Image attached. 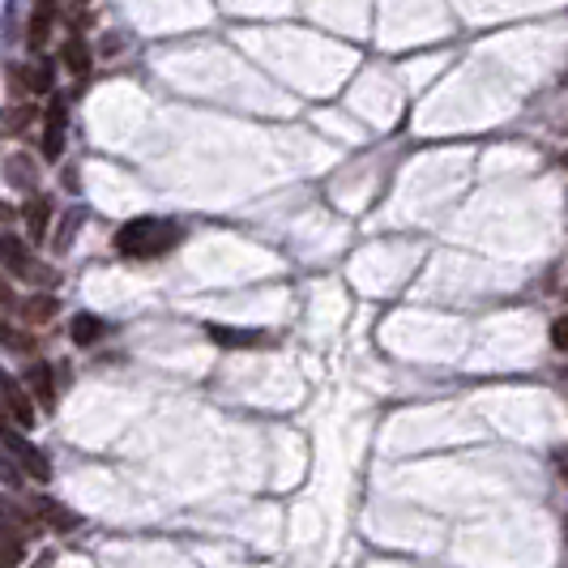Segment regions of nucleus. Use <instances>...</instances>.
Segmentation results:
<instances>
[{
    "mask_svg": "<svg viewBox=\"0 0 568 568\" xmlns=\"http://www.w3.org/2000/svg\"><path fill=\"white\" fill-rule=\"evenodd\" d=\"M0 347H4V351H18V355H31V351H35V338H31L26 329H18V325L0 321Z\"/></svg>",
    "mask_w": 568,
    "mask_h": 568,
    "instance_id": "9b49d317",
    "label": "nucleus"
},
{
    "mask_svg": "<svg viewBox=\"0 0 568 568\" xmlns=\"http://www.w3.org/2000/svg\"><path fill=\"white\" fill-rule=\"evenodd\" d=\"M0 406L13 414L18 428H35V402H31V389L22 380H13L9 372H0Z\"/></svg>",
    "mask_w": 568,
    "mask_h": 568,
    "instance_id": "20e7f679",
    "label": "nucleus"
},
{
    "mask_svg": "<svg viewBox=\"0 0 568 568\" xmlns=\"http://www.w3.org/2000/svg\"><path fill=\"white\" fill-rule=\"evenodd\" d=\"M4 171H9V184H18V189H35V162L26 159V155H13V159L4 162Z\"/></svg>",
    "mask_w": 568,
    "mask_h": 568,
    "instance_id": "ddd939ff",
    "label": "nucleus"
},
{
    "mask_svg": "<svg viewBox=\"0 0 568 568\" xmlns=\"http://www.w3.org/2000/svg\"><path fill=\"white\" fill-rule=\"evenodd\" d=\"M47 31H52V0H39L35 18H31V47H43L47 43Z\"/></svg>",
    "mask_w": 568,
    "mask_h": 568,
    "instance_id": "a211bd4d",
    "label": "nucleus"
},
{
    "mask_svg": "<svg viewBox=\"0 0 568 568\" xmlns=\"http://www.w3.org/2000/svg\"><path fill=\"white\" fill-rule=\"evenodd\" d=\"M22 214H26V231H31V240H43V236H47V218H52V205L43 202V197H31Z\"/></svg>",
    "mask_w": 568,
    "mask_h": 568,
    "instance_id": "9d476101",
    "label": "nucleus"
},
{
    "mask_svg": "<svg viewBox=\"0 0 568 568\" xmlns=\"http://www.w3.org/2000/svg\"><path fill=\"white\" fill-rule=\"evenodd\" d=\"M13 81L26 90H52V73L47 69H13Z\"/></svg>",
    "mask_w": 568,
    "mask_h": 568,
    "instance_id": "6ab92c4d",
    "label": "nucleus"
},
{
    "mask_svg": "<svg viewBox=\"0 0 568 568\" xmlns=\"http://www.w3.org/2000/svg\"><path fill=\"white\" fill-rule=\"evenodd\" d=\"M31 121H35V107H31V103H13V107L0 116V133H22Z\"/></svg>",
    "mask_w": 568,
    "mask_h": 568,
    "instance_id": "dca6fc26",
    "label": "nucleus"
},
{
    "mask_svg": "<svg viewBox=\"0 0 568 568\" xmlns=\"http://www.w3.org/2000/svg\"><path fill=\"white\" fill-rule=\"evenodd\" d=\"M180 243V227L167 223V218H133L116 231V248L124 257H137V261H150V257H162L167 248Z\"/></svg>",
    "mask_w": 568,
    "mask_h": 568,
    "instance_id": "f257e3e1",
    "label": "nucleus"
},
{
    "mask_svg": "<svg viewBox=\"0 0 568 568\" xmlns=\"http://www.w3.org/2000/svg\"><path fill=\"white\" fill-rule=\"evenodd\" d=\"M552 342H556V351H568V313L552 325Z\"/></svg>",
    "mask_w": 568,
    "mask_h": 568,
    "instance_id": "4be33fe9",
    "label": "nucleus"
},
{
    "mask_svg": "<svg viewBox=\"0 0 568 568\" xmlns=\"http://www.w3.org/2000/svg\"><path fill=\"white\" fill-rule=\"evenodd\" d=\"M560 475H565V479H568V457H565V462H560Z\"/></svg>",
    "mask_w": 568,
    "mask_h": 568,
    "instance_id": "393cba45",
    "label": "nucleus"
},
{
    "mask_svg": "<svg viewBox=\"0 0 568 568\" xmlns=\"http://www.w3.org/2000/svg\"><path fill=\"white\" fill-rule=\"evenodd\" d=\"M22 385L35 394V402H39L43 410L56 406V380H52V367L43 364V360H35V364L26 367V380H22Z\"/></svg>",
    "mask_w": 568,
    "mask_h": 568,
    "instance_id": "423d86ee",
    "label": "nucleus"
},
{
    "mask_svg": "<svg viewBox=\"0 0 568 568\" xmlns=\"http://www.w3.org/2000/svg\"><path fill=\"white\" fill-rule=\"evenodd\" d=\"M209 338L223 347H261L265 342V333H243V329H223V325H209Z\"/></svg>",
    "mask_w": 568,
    "mask_h": 568,
    "instance_id": "f8f14e48",
    "label": "nucleus"
},
{
    "mask_svg": "<svg viewBox=\"0 0 568 568\" xmlns=\"http://www.w3.org/2000/svg\"><path fill=\"white\" fill-rule=\"evenodd\" d=\"M13 308V286L0 279V313H9Z\"/></svg>",
    "mask_w": 568,
    "mask_h": 568,
    "instance_id": "5701e85b",
    "label": "nucleus"
},
{
    "mask_svg": "<svg viewBox=\"0 0 568 568\" xmlns=\"http://www.w3.org/2000/svg\"><path fill=\"white\" fill-rule=\"evenodd\" d=\"M99 338H103V321L90 317V313H78V317H73V342H78V347H90V342H99Z\"/></svg>",
    "mask_w": 568,
    "mask_h": 568,
    "instance_id": "4468645a",
    "label": "nucleus"
},
{
    "mask_svg": "<svg viewBox=\"0 0 568 568\" xmlns=\"http://www.w3.org/2000/svg\"><path fill=\"white\" fill-rule=\"evenodd\" d=\"M0 530H9V534H18V538H26V534H31V518H26V513H18L9 500H0Z\"/></svg>",
    "mask_w": 568,
    "mask_h": 568,
    "instance_id": "f3484780",
    "label": "nucleus"
},
{
    "mask_svg": "<svg viewBox=\"0 0 568 568\" xmlns=\"http://www.w3.org/2000/svg\"><path fill=\"white\" fill-rule=\"evenodd\" d=\"M31 513H35L47 530H56V534L78 530V513H69V509H65V504H56L52 496H31Z\"/></svg>",
    "mask_w": 568,
    "mask_h": 568,
    "instance_id": "39448f33",
    "label": "nucleus"
},
{
    "mask_svg": "<svg viewBox=\"0 0 568 568\" xmlns=\"http://www.w3.org/2000/svg\"><path fill=\"white\" fill-rule=\"evenodd\" d=\"M78 223H81V209H73V214L65 218L60 236H56V252H65V248H69V240H73V231H78Z\"/></svg>",
    "mask_w": 568,
    "mask_h": 568,
    "instance_id": "aec40b11",
    "label": "nucleus"
},
{
    "mask_svg": "<svg viewBox=\"0 0 568 568\" xmlns=\"http://www.w3.org/2000/svg\"><path fill=\"white\" fill-rule=\"evenodd\" d=\"M0 448L22 466V475H31L35 484H47L52 479V462H47V453L39 445H31L18 428H13V414L0 406Z\"/></svg>",
    "mask_w": 568,
    "mask_h": 568,
    "instance_id": "f03ea898",
    "label": "nucleus"
},
{
    "mask_svg": "<svg viewBox=\"0 0 568 568\" xmlns=\"http://www.w3.org/2000/svg\"><path fill=\"white\" fill-rule=\"evenodd\" d=\"M565 167H568V155H565Z\"/></svg>",
    "mask_w": 568,
    "mask_h": 568,
    "instance_id": "a878e982",
    "label": "nucleus"
},
{
    "mask_svg": "<svg viewBox=\"0 0 568 568\" xmlns=\"http://www.w3.org/2000/svg\"><path fill=\"white\" fill-rule=\"evenodd\" d=\"M0 265L4 270H13L18 279H26V283H56V274L47 270V265H39L35 257H31V248L18 240V236H0Z\"/></svg>",
    "mask_w": 568,
    "mask_h": 568,
    "instance_id": "7ed1b4c3",
    "label": "nucleus"
},
{
    "mask_svg": "<svg viewBox=\"0 0 568 568\" xmlns=\"http://www.w3.org/2000/svg\"><path fill=\"white\" fill-rule=\"evenodd\" d=\"M9 218H13V209H9V205L0 202V227H4V223H9Z\"/></svg>",
    "mask_w": 568,
    "mask_h": 568,
    "instance_id": "b1692460",
    "label": "nucleus"
},
{
    "mask_svg": "<svg viewBox=\"0 0 568 568\" xmlns=\"http://www.w3.org/2000/svg\"><path fill=\"white\" fill-rule=\"evenodd\" d=\"M65 150V103H52L47 107V124H43V155L56 162Z\"/></svg>",
    "mask_w": 568,
    "mask_h": 568,
    "instance_id": "0eeeda50",
    "label": "nucleus"
},
{
    "mask_svg": "<svg viewBox=\"0 0 568 568\" xmlns=\"http://www.w3.org/2000/svg\"><path fill=\"white\" fill-rule=\"evenodd\" d=\"M22 552H26V538L0 530V568H18L22 565Z\"/></svg>",
    "mask_w": 568,
    "mask_h": 568,
    "instance_id": "2eb2a0df",
    "label": "nucleus"
},
{
    "mask_svg": "<svg viewBox=\"0 0 568 568\" xmlns=\"http://www.w3.org/2000/svg\"><path fill=\"white\" fill-rule=\"evenodd\" d=\"M60 60H65V69H69L73 78H86V73H90V52H86V43L81 39H65Z\"/></svg>",
    "mask_w": 568,
    "mask_h": 568,
    "instance_id": "1a4fd4ad",
    "label": "nucleus"
},
{
    "mask_svg": "<svg viewBox=\"0 0 568 568\" xmlns=\"http://www.w3.org/2000/svg\"><path fill=\"white\" fill-rule=\"evenodd\" d=\"M56 295H31L26 304H22V321L26 325H47L52 317H56Z\"/></svg>",
    "mask_w": 568,
    "mask_h": 568,
    "instance_id": "6e6552de",
    "label": "nucleus"
},
{
    "mask_svg": "<svg viewBox=\"0 0 568 568\" xmlns=\"http://www.w3.org/2000/svg\"><path fill=\"white\" fill-rule=\"evenodd\" d=\"M0 484H9V487L22 484V466H18V462L9 466V453H4V448H0Z\"/></svg>",
    "mask_w": 568,
    "mask_h": 568,
    "instance_id": "412c9836",
    "label": "nucleus"
}]
</instances>
